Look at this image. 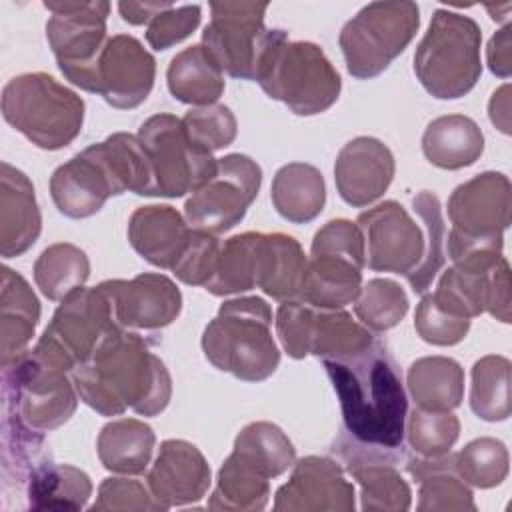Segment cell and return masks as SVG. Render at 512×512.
Wrapping results in <instances>:
<instances>
[{"mask_svg": "<svg viewBox=\"0 0 512 512\" xmlns=\"http://www.w3.org/2000/svg\"><path fill=\"white\" fill-rule=\"evenodd\" d=\"M322 362L340 400V436L358 446L404 458L408 398L388 348L374 340L358 354Z\"/></svg>", "mask_w": 512, "mask_h": 512, "instance_id": "obj_1", "label": "cell"}, {"mask_svg": "<svg viewBox=\"0 0 512 512\" xmlns=\"http://www.w3.org/2000/svg\"><path fill=\"white\" fill-rule=\"evenodd\" d=\"M70 378L78 398L102 416H120L128 408L140 416H156L172 398L166 364L128 328L110 332Z\"/></svg>", "mask_w": 512, "mask_h": 512, "instance_id": "obj_2", "label": "cell"}, {"mask_svg": "<svg viewBox=\"0 0 512 512\" xmlns=\"http://www.w3.org/2000/svg\"><path fill=\"white\" fill-rule=\"evenodd\" d=\"M150 168L136 134L114 132L60 164L50 176V196L60 214L80 220L96 214L110 196H146Z\"/></svg>", "mask_w": 512, "mask_h": 512, "instance_id": "obj_3", "label": "cell"}, {"mask_svg": "<svg viewBox=\"0 0 512 512\" xmlns=\"http://www.w3.org/2000/svg\"><path fill=\"white\" fill-rule=\"evenodd\" d=\"M270 326L272 310L264 298L226 300L202 332V352L214 368L244 382H262L280 364Z\"/></svg>", "mask_w": 512, "mask_h": 512, "instance_id": "obj_4", "label": "cell"}, {"mask_svg": "<svg viewBox=\"0 0 512 512\" xmlns=\"http://www.w3.org/2000/svg\"><path fill=\"white\" fill-rule=\"evenodd\" d=\"M256 82L298 116L326 112L340 96L342 80L324 50L306 40H288L286 30L272 28L256 68Z\"/></svg>", "mask_w": 512, "mask_h": 512, "instance_id": "obj_5", "label": "cell"}, {"mask_svg": "<svg viewBox=\"0 0 512 512\" xmlns=\"http://www.w3.org/2000/svg\"><path fill=\"white\" fill-rule=\"evenodd\" d=\"M2 116L42 150H60L76 140L84 100L46 72L14 76L2 88Z\"/></svg>", "mask_w": 512, "mask_h": 512, "instance_id": "obj_6", "label": "cell"}, {"mask_svg": "<svg viewBox=\"0 0 512 512\" xmlns=\"http://www.w3.org/2000/svg\"><path fill=\"white\" fill-rule=\"evenodd\" d=\"M480 44L474 18L438 8L414 52L416 78L438 100L462 98L480 80Z\"/></svg>", "mask_w": 512, "mask_h": 512, "instance_id": "obj_7", "label": "cell"}, {"mask_svg": "<svg viewBox=\"0 0 512 512\" xmlns=\"http://www.w3.org/2000/svg\"><path fill=\"white\" fill-rule=\"evenodd\" d=\"M364 266V238L356 222H326L314 234L298 300L316 308H344L360 294Z\"/></svg>", "mask_w": 512, "mask_h": 512, "instance_id": "obj_8", "label": "cell"}, {"mask_svg": "<svg viewBox=\"0 0 512 512\" xmlns=\"http://www.w3.org/2000/svg\"><path fill=\"white\" fill-rule=\"evenodd\" d=\"M420 26L416 2H370L340 30L346 70L368 80L382 74L412 42Z\"/></svg>", "mask_w": 512, "mask_h": 512, "instance_id": "obj_9", "label": "cell"}, {"mask_svg": "<svg viewBox=\"0 0 512 512\" xmlns=\"http://www.w3.org/2000/svg\"><path fill=\"white\" fill-rule=\"evenodd\" d=\"M116 328L122 326L114 318L104 288L100 284L94 288L82 286L60 302L30 352L48 366L72 372L78 364L86 362Z\"/></svg>", "mask_w": 512, "mask_h": 512, "instance_id": "obj_10", "label": "cell"}, {"mask_svg": "<svg viewBox=\"0 0 512 512\" xmlns=\"http://www.w3.org/2000/svg\"><path fill=\"white\" fill-rule=\"evenodd\" d=\"M150 164V194L180 198L196 192L216 174V158L198 148L182 126V118L154 114L142 122L136 134Z\"/></svg>", "mask_w": 512, "mask_h": 512, "instance_id": "obj_11", "label": "cell"}, {"mask_svg": "<svg viewBox=\"0 0 512 512\" xmlns=\"http://www.w3.org/2000/svg\"><path fill=\"white\" fill-rule=\"evenodd\" d=\"M52 12L46 22V40L64 78L74 86L96 90V62L108 42L106 18L110 4L96 2H44Z\"/></svg>", "mask_w": 512, "mask_h": 512, "instance_id": "obj_12", "label": "cell"}, {"mask_svg": "<svg viewBox=\"0 0 512 512\" xmlns=\"http://www.w3.org/2000/svg\"><path fill=\"white\" fill-rule=\"evenodd\" d=\"M2 368L10 414L26 426L48 432L66 424L76 412L78 392L68 372L44 364L30 350Z\"/></svg>", "mask_w": 512, "mask_h": 512, "instance_id": "obj_13", "label": "cell"}, {"mask_svg": "<svg viewBox=\"0 0 512 512\" xmlns=\"http://www.w3.org/2000/svg\"><path fill=\"white\" fill-rule=\"evenodd\" d=\"M262 168L246 154L216 158V174L184 204V218L190 228L222 234L232 230L246 216L258 196Z\"/></svg>", "mask_w": 512, "mask_h": 512, "instance_id": "obj_14", "label": "cell"}, {"mask_svg": "<svg viewBox=\"0 0 512 512\" xmlns=\"http://www.w3.org/2000/svg\"><path fill=\"white\" fill-rule=\"evenodd\" d=\"M268 2H210V22L202 46L222 72L240 80H256L260 56L272 28L264 26Z\"/></svg>", "mask_w": 512, "mask_h": 512, "instance_id": "obj_15", "label": "cell"}, {"mask_svg": "<svg viewBox=\"0 0 512 512\" xmlns=\"http://www.w3.org/2000/svg\"><path fill=\"white\" fill-rule=\"evenodd\" d=\"M356 226L364 238V262L374 272L408 276L426 256L422 226L396 200H384L362 212Z\"/></svg>", "mask_w": 512, "mask_h": 512, "instance_id": "obj_16", "label": "cell"}, {"mask_svg": "<svg viewBox=\"0 0 512 512\" xmlns=\"http://www.w3.org/2000/svg\"><path fill=\"white\" fill-rule=\"evenodd\" d=\"M356 494L344 468L326 456H304L274 494L276 512H354Z\"/></svg>", "mask_w": 512, "mask_h": 512, "instance_id": "obj_17", "label": "cell"}, {"mask_svg": "<svg viewBox=\"0 0 512 512\" xmlns=\"http://www.w3.org/2000/svg\"><path fill=\"white\" fill-rule=\"evenodd\" d=\"M156 60L130 34L110 36L96 62V90L106 104L118 110L140 106L152 92Z\"/></svg>", "mask_w": 512, "mask_h": 512, "instance_id": "obj_18", "label": "cell"}, {"mask_svg": "<svg viewBox=\"0 0 512 512\" xmlns=\"http://www.w3.org/2000/svg\"><path fill=\"white\" fill-rule=\"evenodd\" d=\"M100 286L110 298L116 322L128 330L164 328L182 310L180 288L158 272H144L130 280H104Z\"/></svg>", "mask_w": 512, "mask_h": 512, "instance_id": "obj_19", "label": "cell"}, {"mask_svg": "<svg viewBox=\"0 0 512 512\" xmlns=\"http://www.w3.org/2000/svg\"><path fill=\"white\" fill-rule=\"evenodd\" d=\"M446 208L452 230L478 238L502 236L510 226V180L502 172H480L452 190Z\"/></svg>", "mask_w": 512, "mask_h": 512, "instance_id": "obj_20", "label": "cell"}, {"mask_svg": "<svg viewBox=\"0 0 512 512\" xmlns=\"http://www.w3.org/2000/svg\"><path fill=\"white\" fill-rule=\"evenodd\" d=\"M344 462V468L360 484L362 510L404 512L412 504V490L396 468L402 458L370 450L338 436L332 448Z\"/></svg>", "mask_w": 512, "mask_h": 512, "instance_id": "obj_21", "label": "cell"}, {"mask_svg": "<svg viewBox=\"0 0 512 512\" xmlns=\"http://www.w3.org/2000/svg\"><path fill=\"white\" fill-rule=\"evenodd\" d=\"M394 170V154L382 140L372 136H356L346 142L336 156V190L346 204L364 208L376 202L388 190Z\"/></svg>", "mask_w": 512, "mask_h": 512, "instance_id": "obj_22", "label": "cell"}, {"mask_svg": "<svg viewBox=\"0 0 512 512\" xmlns=\"http://www.w3.org/2000/svg\"><path fill=\"white\" fill-rule=\"evenodd\" d=\"M212 474L204 454L188 440L170 438L160 444L146 476L152 496L168 510L204 498Z\"/></svg>", "mask_w": 512, "mask_h": 512, "instance_id": "obj_23", "label": "cell"}, {"mask_svg": "<svg viewBox=\"0 0 512 512\" xmlns=\"http://www.w3.org/2000/svg\"><path fill=\"white\" fill-rule=\"evenodd\" d=\"M42 230V214L30 178L8 162L0 164V254L22 256Z\"/></svg>", "mask_w": 512, "mask_h": 512, "instance_id": "obj_24", "label": "cell"}, {"mask_svg": "<svg viewBox=\"0 0 512 512\" xmlns=\"http://www.w3.org/2000/svg\"><path fill=\"white\" fill-rule=\"evenodd\" d=\"M190 224L168 204H148L132 212L128 220L130 246L152 266L172 270L190 240Z\"/></svg>", "mask_w": 512, "mask_h": 512, "instance_id": "obj_25", "label": "cell"}, {"mask_svg": "<svg viewBox=\"0 0 512 512\" xmlns=\"http://www.w3.org/2000/svg\"><path fill=\"white\" fill-rule=\"evenodd\" d=\"M406 470L418 482V510L420 512H476L474 494L460 478L454 464V454L442 456H408Z\"/></svg>", "mask_w": 512, "mask_h": 512, "instance_id": "obj_26", "label": "cell"}, {"mask_svg": "<svg viewBox=\"0 0 512 512\" xmlns=\"http://www.w3.org/2000/svg\"><path fill=\"white\" fill-rule=\"evenodd\" d=\"M0 286V352L4 366L28 350L40 320V302L26 278L8 266L0 270Z\"/></svg>", "mask_w": 512, "mask_h": 512, "instance_id": "obj_27", "label": "cell"}, {"mask_svg": "<svg viewBox=\"0 0 512 512\" xmlns=\"http://www.w3.org/2000/svg\"><path fill=\"white\" fill-rule=\"evenodd\" d=\"M422 152L426 160L444 170L472 166L484 152V134L480 126L464 114H446L434 118L422 134Z\"/></svg>", "mask_w": 512, "mask_h": 512, "instance_id": "obj_28", "label": "cell"}, {"mask_svg": "<svg viewBox=\"0 0 512 512\" xmlns=\"http://www.w3.org/2000/svg\"><path fill=\"white\" fill-rule=\"evenodd\" d=\"M270 198L284 220L294 224L312 222L326 204L324 176L306 162L284 164L274 174Z\"/></svg>", "mask_w": 512, "mask_h": 512, "instance_id": "obj_29", "label": "cell"}, {"mask_svg": "<svg viewBox=\"0 0 512 512\" xmlns=\"http://www.w3.org/2000/svg\"><path fill=\"white\" fill-rule=\"evenodd\" d=\"M156 444L154 430L136 418L108 422L96 440L102 466L116 474L138 476L146 472Z\"/></svg>", "mask_w": 512, "mask_h": 512, "instance_id": "obj_30", "label": "cell"}, {"mask_svg": "<svg viewBox=\"0 0 512 512\" xmlns=\"http://www.w3.org/2000/svg\"><path fill=\"white\" fill-rule=\"evenodd\" d=\"M166 82L170 94L184 104L208 106L224 92V72L202 44L178 52L168 66Z\"/></svg>", "mask_w": 512, "mask_h": 512, "instance_id": "obj_31", "label": "cell"}, {"mask_svg": "<svg viewBox=\"0 0 512 512\" xmlns=\"http://www.w3.org/2000/svg\"><path fill=\"white\" fill-rule=\"evenodd\" d=\"M408 392L418 408L454 410L464 398V370L448 356H424L406 372Z\"/></svg>", "mask_w": 512, "mask_h": 512, "instance_id": "obj_32", "label": "cell"}, {"mask_svg": "<svg viewBox=\"0 0 512 512\" xmlns=\"http://www.w3.org/2000/svg\"><path fill=\"white\" fill-rule=\"evenodd\" d=\"M306 254L294 236L262 234L258 286L266 296L284 302L298 298Z\"/></svg>", "mask_w": 512, "mask_h": 512, "instance_id": "obj_33", "label": "cell"}, {"mask_svg": "<svg viewBox=\"0 0 512 512\" xmlns=\"http://www.w3.org/2000/svg\"><path fill=\"white\" fill-rule=\"evenodd\" d=\"M90 496V476L70 464L42 460L28 476V504L32 510H82Z\"/></svg>", "mask_w": 512, "mask_h": 512, "instance_id": "obj_34", "label": "cell"}, {"mask_svg": "<svg viewBox=\"0 0 512 512\" xmlns=\"http://www.w3.org/2000/svg\"><path fill=\"white\" fill-rule=\"evenodd\" d=\"M270 498V478L244 462L234 452L218 470L216 488L210 494V510L258 512L264 510Z\"/></svg>", "mask_w": 512, "mask_h": 512, "instance_id": "obj_35", "label": "cell"}, {"mask_svg": "<svg viewBox=\"0 0 512 512\" xmlns=\"http://www.w3.org/2000/svg\"><path fill=\"white\" fill-rule=\"evenodd\" d=\"M262 234L264 232H242L224 240L214 276L204 286L210 294L230 296L258 286Z\"/></svg>", "mask_w": 512, "mask_h": 512, "instance_id": "obj_36", "label": "cell"}, {"mask_svg": "<svg viewBox=\"0 0 512 512\" xmlns=\"http://www.w3.org/2000/svg\"><path fill=\"white\" fill-rule=\"evenodd\" d=\"M376 338L342 308L312 310L308 354L316 358H346L368 348Z\"/></svg>", "mask_w": 512, "mask_h": 512, "instance_id": "obj_37", "label": "cell"}, {"mask_svg": "<svg viewBox=\"0 0 512 512\" xmlns=\"http://www.w3.org/2000/svg\"><path fill=\"white\" fill-rule=\"evenodd\" d=\"M266 478L282 476L296 462V448L284 430L272 422H250L234 438V450Z\"/></svg>", "mask_w": 512, "mask_h": 512, "instance_id": "obj_38", "label": "cell"}, {"mask_svg": "<svg viewBox=\"0 0 512 512\" xmlns=\"http://www.w3.org/2000/svg\"><path fill=\"white\" fill-rule=\"evenodd\" d=\"M90 276L86 252L70 242H58L42 250L34 262V282L40 292L54 302L82 288Z\"/></svg>", "mask_w": 512, "mask_h": 512, "instance_id": "obj_39", "label": "cell"}, {"mask_svg": "<svg viewBox=\"0 0 512 512\" xmlns=\"http://www.w3.org/2000/svg\"><path fill=\"white\" fill-rule=\"evenodd\" d=\"M510 370L506 356L488 354L474 362L470 384V408L486 422L508 420L510 404Z\"/></svg>", "mask_w": 512, "mask_h": 512, "instance_id": "obj_40", "label": "cell"}, {"mask_svg": "<svg viewBox=\"0 0 512 512\" xmlns=\"http://www.w3.org/2000/svg\"><path fill=\"white\" fill-rule=\"evenodd\" d=\"M412 208L420 220V226L426 234L428 250L422 262L408 274L404 276L410 284V288L416 294H424L436 274L442 270L446 264V226H444V216H442V206L440 200L434 192L422 190L412 198Z\"/></svg>", "mask_w": 512, "mask_h": 512, "instance_id": "obj_41", "label": "cell"}, {"mask_svg": "<svg viewBox=\"0 0 512 512\" xmlns=\"http://www.w3.org/2000/svg\"><path fill=\"white\" fill-rule=\"evenodd\" d=\"M490 270H468L452 264L438 278L436 290L432 292L434 302L460 318H476L484 314Z\"/></svg>", "mask_w": 512, "mask_h": 512, "instance_id": "obj_42", "label": "cell"}, {"mask_svg": "<svg viewBox=\"0 0 512 512\" xmlns=\"http://www.w3.org/2000/svg\"><path fill=\"white\" fill-rule=\"evenodd\" d=\"M408 296L404 288L390 278H372L354 300V312L362 326L372 332H386L402 322L408 312Z\"/></svg>", "mask_w": 512, "mask_h": 512, "instance_id": "obj_43", "label": "cell"}, {"mask_svg": "<svg viewBox=\"0 0 512 512\" xmlns=\"http://www.w3.org/2000/svg\"><path fill=\"white\" fill-rule=\"evenodd\" d=\"M456 472L460 478L474 488L500 486L508 476L510 456L504 442L482 436L468 442L460 452L454 454Z\"/></svg>", "mask_w": 512, "mask_h": 512, "instance_id": "obj_44", "label": "cell"}, {"mask_svg": "<svg viewBox=\"0 0 512 512\" xmlns=\"http://www.w3.org/2000/svg\"><path fill=\"white\" fill-rule=\"evenodd\" d=\"M404 436L418 456H442L460 436V420L452 410H424L414 406L406 416Z\"/></svg>", "mask_w": 512, "mask_h": 512, "instance_id": "obj_45", "label": "cell"}, {"mask_svg": "<svg viewBox=\"0 0 512 512\" xmlns=\"http://www.w3.org/2000/svg\"><path fill=\"white\" fill-rule=\"evenodd\" d=\"M182 126L190 140L210 154L230 146L238 132L236 116L224 104L190 108L182 118Z\"/></svg>", "mask_w": 512, "mask_h": 512, "instance_id": "obj_46", "label": "cell"}, {"mask_svg": "<svg viewBox=\"0 0 512 512\" xmlns=\"http://www.w3.org/2000/svg\"><path fill=\"white\" fill-rule=\"evenodd\" d=\"M414 328L418 336L434 346H454L462 342L470 330V318L454 316L442 310L432 294H424L414 312Z\"/></svg>", "mask_w": 512, "mask_h": 512, "instance_id": "obj_47", "label": "cell"}, {"mask_svg": "<svg viewBox=\"0 0 512 512\" xmlns=\"http://www.w3.org/2000/svg\"><path fill=\"white\" fill-rule=\"evenodd\" d=\"M220 246L222 244L216 234L192 228L188 246L172 268V274L184 284L206 286L214 276Z\"/></svg>", "mask_w": 512, "mask_h": 512, "instance_id": "obj_48", "label": "cell"}, {"mask_svg": "<svg viewBox=\"0 0 512 512\" xmlns=\"http://www.w3.org/2000/svg\"><path fill=\"white\" fill-rule=\"evenodd\" d=\"M200 18V4L170 6L150 20L146 30V42L154 50H168L170 46L188 38L198 28Z\"/></svg>", "mask_w": 512, "mask_h": 512, "instance_id": "obj_49", "label": "cell"}, {"mask_svg": "<svg viewBox=\"0 0 512 512\" xmlns=\"http://www.w3.org/2000/svg\"><path fill=\"white\" fill-rule=\"evenodd\" d=\"M92 512L104 510H166L142 482L132 478H104L98 498L90 504Z\"/></svg>", "mask_w": 512, "mask_h": 512, "instance_id": "obj_50", "label": "cell"}, {"mask_svg": "<svg viewBox=\"0 0 512 512\" xmlns=\"http://www.w3.org/2000/svg\"><path fill=\"white\" fill-rule=\"evenodd\" d=\"M314 306L294 298L280 302L276 310V336L284 348V352L294 358L308 356V336H310V322H312Z\"/></svg>", "mask_w": 512, "mask_h": 512, "instance_id": "obj_51", "label": "cell"}, {"mask_svg": "<svg viewBox=\"0 0 512 512\" xmlns=\"http://www.w3.org/2000/svg\"><path fill=\"white\" fill-rule=\"evenodd\" d=\"M486 312L492 318L510 324V266L504 256L494 264L488 276Z\"/></svg>", "mask_w": 512, "mask_h": 512, "instance_id": "obj_52", "label": "cell"}, {"mask_svg": "<svg viewBox=\"0 0 512 512\" xmlns=\"http://www.w3.org/2000/svg\"><path fill=\"white\" fill-rule=\"evenodd\" d=\"M510 32L512 26L506 22L488 42L486 48V60H488V68L492 74L500 76V78H508L510 76V68H512V56H510Z\"/></svg>", "mask_w": 512, "mask_h": 512, "instance_id": "obj_53", "label": "cell"}, {"mask_svg": "<svg viewBox=\"0 0 512 512\" xmlns=\"http://www.w3.org/2000/svg\"><path fill=\"white\" fill-rule=\"evenodd\" d=\"M174 4L170 2H118V12L124 22L140 26V24H150V20L160 14L162 10L170 8Z\"/></svg>", "mask_w": 512, "mask_h": 512, "instance_id": "obj_54", "label": "cell"}, {"mask_svg": "<svg viewBox=\"0 0 512 512\" xmlns=\"http://www.w3.org/2000/svg\"><path fill=\"white\" fill-rule=\"evenodd\" d=\"M510 86L502 84L490 98L488 116L490 122L504 134H510Z\"/></svg>", "mask_w": 512, "mask_h": 512, "instance_id": "obj_55", "label": "cell"}]
</instances>
